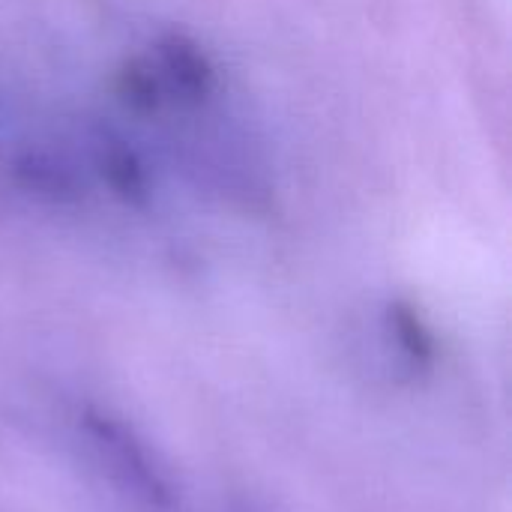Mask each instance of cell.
I'll list each match as a JSON object with an SVG mask.
<instances>
[{
    "label": "cell",
    "instance_id": "1",
    "mask_svg": "<svg viewBox=\"0 0 512 512\" xmlns=\"http://www.w3.org/2000/svg\"><path fill=\"white\" fill-rule=\"evenodd\" d=\"M81 426L93 450L99 453V462L126 492H132L135 498H141L147 507H156V510L174 507V486L168 474L159 468L150 447L135 435L132 426L96 408L84 411Z\"/></svg>",
    "mask_w": 512,
    "mask_h": 512
},
{
    "label": "cell",
    "instance_id": "4",
    "mask_svg": "<svg viewBox=\"0 0 512 512\" xmlns=\"http://www.w3.org/2000/svg\"><path fill=\"white\" fill-rule=\"evenodd\" d=\"M96 168L102 174V180L108 183L111 195L132 207V210H144L153 198L150 192V174L144 159L135 153V147H129L117 132H102L96 141Z\"/></svg>",
    "mask_w": 512,
    "mask_h": 512
},
{
    "label": "cell",
    "instance_id": "2",
    "mask_svg": "<svg viewBox=\"0 0 512 512\" xmlns=\"http://www.w3.org/2000/svg\"><path fill=\"white\" fill-rule=\"evenodd\" d=\"M159 54V75L192 105H201L216 90V66L207 57V51L186 33H165L156 42Z\"/></svg>",
    "mask_w": 512,
    "mask_h": 512
},
{
    "label": "cell",
    "instance_id": "3",
    "mask_svg": "<svg viewBox=\"0 0 512 512\" xmlns=\"http://www.w3.org/2000/svg\"><path fill=\"white\" fill-rule=\"evenodd\" d=\"M12 183L30 195V198H39L45 204H60V207H69V204H81L84 195H87V186L84 180L78 177V171L45 153V150H24L12 159Z\"/></svg>",
    "mask_w": 512,
    "mask_h": 512
},
{
    "label": "cell",
    "instance_id": "5",
    "mask_svg": "<svg viewBox=\"0 0 512 512\" xmlns=\"http://www.w3.org/2000/svg\"><path fill=\"white\" fill-rule=\"evenodd\" d=\"M387 330L390 339L396 342L399 354L408 360L411 369H432L435 363V336L429 324L423 321L420 309L408 300H393L387 306Z\"/></svg>",
    "mask_w": 512,
    "mask_h": 512
},
{
    "label": "cell",
    "instance_id": "6",
    "mask_svg": "<svg viewBox=\"0 0 512 512\" xmlns=\"http://www.w3.org/2000/svg\"><path fill=\"white\" fill-rule=\"evenodd\" d=\"M114 93L117 99L138 117H153L162 108L165 81L156 72V66L144 57H129L117 66L114 75Z\"/></svg>",
    "mask_w": 512,
    "mask_h": 512
},
{
    "label": "cell",
    "instance_id": "7",
    "mask_svg": "<svg viewBox=\"0 0 512 512\" xmlns=\"http://www.w3.org/2000/svg\"><path fill=\"white\" fill-rule=\"evenodd\" d=\"M0 117H3V105H0Z\"/></svg>",
    "mask_w": 512,
    "mask_h": 512
}]
</instances>
